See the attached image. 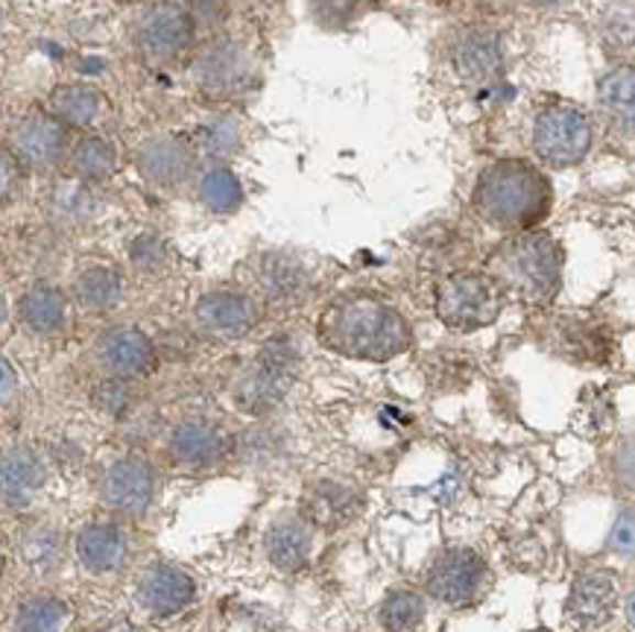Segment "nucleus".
I'll return each instance as SVG.
<instances>
[{
    "mask_svg": "<svg viewBox=\"0 0 635 632\" xmlns=\"http://www.w3.org/2000/svg\"><path fill=\"white\" fill-rule=\"evenodd\" d=\"M132 162H135L141 179L146 185H153V188H162V191L179 188L197 170V153H194V147L185 138H179V135H171V132L146 138L135 149Z\"/></svg>",
    "mask_w": 635,
    "mask_h": 632,
    "instance_id": "12",
    "label": "nucleus"
},
{
    "mask_svg": "<svg viewBox=\"0 0 635 632\" xmlns=\"http://www.w3.org/2000/svg\"><path fill=\"white\" fill-rule=\"evenodd\" d=\"M18 554L35 577H51L65 559L62 533L47 521H35L18 533Z\"/></svg>",
    "mask_w": 635,
    "mask_h": 632,
    "instance_id": "26",
    "label": "nucleus"
},
{
    "mask_svg": "<svg viewBox=\"0 0 635 632\" xmlns=\"http://www.w3.org/2000/svg\"><path fill=\"white\" fill-rule=\"evenodd\" d=\"M194 82L211 100H241L258 86L255 59L241 44L211 42L194 59Z\"/></svg>",
    "mask_w": 635,
    "mask_h": 632,
    "instance_id": "7",
    "label": "nucleus"
},
{
    "mask_svg": "<svg viewBox=\"0 0 635 632\" xmlns=\"http://www.w3.org/2000/svg\"><path fill=\"white\" fill-rule=\"evenodd\" d=\"M490 276L524 302H550L562 281V246L545 232H518L492 252Z\"/></svg>",
    "mask_w": 635,
    "mask_h": 632,
    "instance_id": "3",
    "label": "nucleus"
},
{
    "mask_svg": "<svg viewBox=\"0 0 635 632\" xmlns=\"http://www.w3.org/2000/svg\"><path fill=\"white\" fill-rule=\"evenodd\" d=\"M430 598L448 607H466L481 598L490 586V568L483 563L481 554H474L472 547H448L437 556V563L430 565L425 577Z\"/></svg>",
    "mask_w": 635,
    "mask_h": 632,
    "instance_id": "9",
    "label": "nucleus"
},
{
    "mask_svg": "<svg viewBox=\"0 0 635 632\" xmlns=\"http://www.w3.org/2000/svg\"><path fill=\"white\" fill-rule=\"evenodd\" d=\"M296 375V357L284 343H266V348L241 373L234 384V404L250 417H266L282 404Z\"/></svg>",
    "mask_w": 635,
    "mask_h": 632,
    "instance_id": "6",
    "label": "nucleus"
},
{
    "mask_svg": "<svg viewBox=\"0 0 635 632\" xmlns=\"http://www.w3.org/2000/svg\"><path fill=\"white\" fill-rule=\"evenodd\" d=\"M132 35L150 62H176L194 44L197 21L179 3H155L138 15Z\"/></svg>",
    "mask_w": 635,
    "mask_h": 632,
    "instance_id": "8",
    "label": "nucleus"
},
{
    "mask_svg": "<svg viewBox=\"0 0 635 632\" xmlns=\"http://www.w3.org/2000/svg\"><path fill=\"white\" fill-rule=\"evenodd\" d=\"M598 35H601L603 51L612 59H633L635 56V3L615 0L601 12L598 21Z\"/></svg>",
    "mask_w": 635,
    "mask_h": 632,
    "instance_id": "29",
    "label": "nucleus"
},
{
    "mask_svg": "<svg viewBox=\"0 0 635 632\" xmlns=\"http://www.w3.org/2000/svg\"><path fill=\"white\" fill-rule=\"evenodd\" d=\"M197 595V586L188 574L173 565H150L138 580V600L153 616H176Z\"/></svg>",
    "mask_w": 635,
    "mask_h": 632,
    "instance_id": "18",
    "label": "nucleus"
},
{
    "mask_svg": "<svg viewBox=\"0 0 635 632\" xmlns=\"http://www.w3.org/2000/svg\"><path fill=\"white\" fill-rule=\"evenodd\" d=\"M68 147L65 123L51 112H30L9 132V153L30 170H51L62 162Z\"/></svg>",
    "mask_w": 635,
    "mask_h": 632,
    "instance_id": "11",
    "label": "nucleus"
},
{
    "mask_svg": "<svg viewBox=\"0 0 635 632\" xmlns=\"http://www.w3.org/2000/svg\"><path fill=\"white\" fill-rule=\"evenodd\" d=\"M610 547L618 556L635 559V510H621L618 521L610 533Z\"/></svg>",
    "mask_w": 635,
    "mask_h": 632,
    "instance_id": "37",
    "label": "nucleus"
},
{
    "mask_svg": "<svg viewBox=\"0 0 635 632\" xmlns=\"http://www.w3.org/2000/svg\"><path fill=\"white\" fill-rule=\"evenodd\" d=\"M190 15L206 18V21H220V0H188V7H185Z\"/></svg>",
    "mask_w": 635,
    "mask_h": 632,
    "instance_id": "39",
    "label": "nucleus"
},
{
    "mask_svg": "<svg viewBox=\"0 0 635 632\" xmlns=\"http://www.w3.org/2000/svg\"><path fill=\"white\" fill-rule=\"evenodd\" d=\"M88 206H91V200L83 188H59L53 197V211L62 220H83L88 214Z\"/></svg>",
    "mask_w": 635,
    "mask_h": 632,
    "instance_id": "36",
    "label": "nucleus"
},
{
    "mask_svg": "<svg viewBox=\"0 0 635 632\" xmlns=\"http://www.w3.org/2000/svg\"><path fill=\"white\" fill-rule=\"evenodd\" d=\"M379 618L386 632H416L425 621V600L416 591L398 589L386 595Z\"/></svg>",
    "mask_w": 635,
    "mask_h": 632,
    "instance_id": "33",
    "label": "nucleus"
},
{
    "mask_svg": "<svg viewBox=\"0 0 635 632\" xmlns=\"http://www.w3.org/2000/svg\"><path fill=\"white\" fill-rule=\"evenodd\" d=\"M18 317L24 322L26 329L33 334H56V331L65 325V317H68V299L62 290L51 285H35L30 287L21 302H18Z\"/></svg>",
    "mask_w": 635,
    "mask_h": 632,
    "instance_id": "25",
    "label": "nucleus"
},
{
    "mask_svg": "<svg viewBox=\"0 0 635 632\" xmlns=\"http://www.w3.org/2000/svg\"><path fill=\"white\" fill-rule=\"evenodd\" d=\"M361 492L352 486L337 484V480H319L308 486L305 501H302V519L322 530H337L361 512Z\"/></svg>",
    "mask_w": 635,
    "mask_h": 632,
    "instance_id": "19",
    "label": "nucleus"
},
{
    "mask_svg": "<svg viewBox=\"0 0 635 632\" xmlns=\"http://www.w3.org/2000/svg\"><path fill=\"white\" fill-rule=\"evenodd\" d=\"M472 206L483 223L501 232H533L550 214L554 188L539 167L524 158H501L481 174Z\"/></svg>",
    "mask_w": 635,
    "mask_h": 632,
    "instance_id": "2",
    "label": "nucleus"
},
{
    "mask_svg": "<svg viewBox=\"0 0 635 632\" xmlns=\"http://www.w3.org/2000/svg\"><path fill=\"white\" fill-rule=\"evenodd\" d=\"M103 112V97L91 86H62L51 95V114L65 126L86 130Z\"/></svg>",
    "mask_w": 635,
    "mask_h": 632,
    "instance_id": "27",
    "label": "nucleus"
},
{
    "mask_svg": "<svg viewBox=\"0 0 635 632\" xmlns=\"http://www.w3.org/2000/svg\"><path fill=\"white\" fill-rule=\"evenodd\" d=\"M229 451H232L229 433L206 419L179 422L167 436V457L173 466L185 468V472H202V468L217 466V463H223Z\"/></svg>",
    "mask_w": 635,
    "mask_h": 632,
    "instance_id": "14",
    "label": "nucleus"
},
{
    "mask_svg": "<svg viewBox=\"0 0 635 632\" xmlns=\"http://www.w3.org/2000/svg\"><path fill=\"white\" fill-rule=\"evenodd\" d=\"M68 167L79 182H103L114 174L118 156L109 141L97 135H79L68 153Z\"/></svg>",
    "mask_w": 635,
    "mask_h": 632,
    "instance_id": "28",
    "label": "nucleus"
},
{
    "mask_svg": "<svg viewBox=\"0 0 635 632\" xmlns=\"http://www.w3.org/2000/svg\"><path fill=\"white\" fill-rule=\"evenodd\" d=\"M121 296L123 281L112 267H86L74 278V299L83 311H109Z\"/></svg>",
    "mask_w": 635,
    "mask_h": 632,
    "instance_id": "30",
    "label": "nucleus"
},
{
    "mask_svg": "<svg viewBox=\"0 0 635 632\" xmlns=\"http://www.w3.org/2000/svg\"><path fill=\"white\" fill-rule=\"evenodd\" d=\"M15 390H18L15 369H12V364H9V361H3V404H9V401H12Z\"/></svg>",
    "mask_w": 635,
    "mask_h": 632,
    "instance_id": "40",
    "label": "nucleus"
},
{
    "mask_svg": "<svg viewBox=\"0 0 635 632\" xmlns=\"http://www.w3.org/2000/svg\"><path fill=\"white\" fill-rule=\"evenodd\" d=\"M3 503L7 510H26L30 503L35 501V495L42 492L44 480H47V472H44V463L39 459V454L24 445H12V448L3 451Z\"/></svg>",
    "mask_w": 635,
    "mask_h": 632,
    "instance_id": "20",
    "label": "nucleus"
},
{
    "mask_svg": "<svg viewBox=\"0 0 635 632\" xmlns=\"http://www.w3.org/2000/svg\"><path fill=\"white\" fill-rule=\"evenodd\" d=\"M598 109L618 132L635 135V68L618 65L598 82Z\"/></svg>",
    "mask_w": 635,
    "mask_h": 632,
    "instance_id": "24",
    "label": "nucleus"
},
{
    "mask_svg": "<svg viewBox=\"0 0 635 632\" xmlns=\"http://www.w3.org/2000/svg\"><path fill=\"white\" fill-rule=\"evenodd\" d=\"M612 468H615V480H618L624 489L635 492V433L618 445Z\"/></svg>",
    "mask_w": 635,
    "mask_h": 632,
    "instance_id": "38",
    "label": "nucleus"
},
{
    "mask_svg": "<svg viewBox=\"0 0 635 632\" xmlns=\"http://www.w3.org/2000/svg\"><path fill=\"white\" fill-rule=\"evenodd\" d=\"M68 618L70 609L65 600L53 595H35L18 607L15 627L18 632H62L68 627Z\"/></svg>",
    "mask_w": 635,
    "mask_h": 632,
    "instance_id": "32",
    "label": "nucleus"
},
{
    "mask_svg": "<svg viewBox=\"0 0 635 632\" xmlns=\"http://www.w3.org/2000/svg\"><path fill=\"white\" fill-rule=\"evenodd\" d=\"M255 278L261 293L270 299V302L291 304L299 302L302 296L308 293V269L302 267L299 260L284 255V252H266L261 255L255 267Z\"/></svg>",
    "mask_w": 635,
    "mask_h": 632,
    "instance_id": "22",
    "label": "nucleus"
},
{
    "mask_svg": "<svg viewBox=\"0 0 635 632\" xmlns=\"http://www.w3.org/2000/svg\"><path fill=\"white\" fill-rule=\"evenodd\" d=\"M155 495V472L144 457L127 454L109 463L100 477V501L121 515H141Z\"/></svg>",
    "mask_w": 635,
    "mask_h": 632,
    "instance_id": "13",
    "label": "nucleus"
},
{
    "mask_svg": "<svg viewBox=\"0 0 635 632\" xmlns=\"http://www.w3.org/2000/svg\"><path fill=\"white\" fill-rule=\"evenodd\" d=\"M627 624L635 630V591L627 598Z\"/></svg>",
    "mask_w": 635,
    "mask_h": 632,
    "instance_id": "41",
    "label": "nucleus"
},
{
    "mask_svg": "<svg viewBox=\"0 0 635 632\" xmlns=\"http://www.w3.org/2000/svg\"><path fill=\"white\" fill-rule=\"evenodd\" d=\"M504 290L483 273H455L437 287V317L455 331L486 329L499 320Z\"/></svg>",
    "mask_w": 635,
    "mask_h": 632,
    "instance_id": "5",
    "label": "nucleus"
},
{
    "mask_svg": "<svg viewBox=\"0 0 635 632\" xmlns=\"http://www.w3.org/2000/svg\"><path fill=\"white\" fill-rule=\"evenodd\" d=\"M164 258H167V252H164V243L155 234H141L129 246V260L135 264V269L146 273V276L158 273L164 267Z\"/></svg>",
    "mask_w": 635,
    "mask_h": 632,
    "instance_id": "35",
    "label": "nucleus"
},
{
    "mask_svg": "<svg viewBox=\"0 0 635 632\" xmlns=\"http://www.w3.org/2000/svg\"><path fill=\"white\" fill-rule=\"evenodd\" d=\"M206 334L220 340H238L258 325V308L241 290H211L194 308Z\"/></svg>",
    "mask_w": 635,
    "mask_h": 632,
    "instance_id": "16",
    "label": "nucleus"
},
{
    "mask_svg": "<svg viewBox=\"0 0 635 632\" xmlns=\"http://www.w3.org/2000/svg\"><path fill=\"white\" fill-rule=\"evenodd\" d=\"M77 556L83 568L95 574L118 572L127 563L129 539L112 521H95L77 533Z\"/></svg>",
    "mask_w": 635,
    "mask_h": 632,
    "instance_id": "21",
    "label": "nucleus"
},
{
    "mask_svg": "<svg viewBox=\"0 0 635 632\" xmlns=\"http://www.w3.org/2000/svg\"><path fill=\"white\" fill-rule=\"evenodd\" d=\"M319 337L331 352L354 361H393L413 343V331L402 313L372 296L335 302L319 320Z\"/></svg>",
    "mask_w": 635,
    "mask_h": 632,
    "instance_id": "1",
    "label": "nucleus"
},
{
    "mask_svg": "<svg viewBox=\"0 0 635 632\" xmlns=\"http://www.w3.org/2000/svg\"><path fill=\"white\" fill-rule=\"evenodd\" d=\"M451 65L457 77L472 86H486L504 70V47L495 30L469 26L451 42Z\"/></svg>",
    "mask_w": 635,
    "mask_h": 632,
    "instance_id": "15",
    "label": "nucleus"
},
{
    "mask_svg": "<svg viewBox=\"0 0 635 632\" xmlns=\"http://www.w3.org/2000/svg\"><path fill=\"white\" fill-rule=\"evenodd\" d=\"M199 149L211 158H229L241 147V126L229 114H217L211 121L197 126Z\"/></svg>",
    "mask_w": 635,
    "mask_h": 632,
    "instance_id": "34",
    "label": "nucleus"
},
{
    "mask_svg": "<svg viewBox=\"0 0 635 632\" xmlns=\"http://www.w3.org/2000/svg\"><path fill=\"white\" fill-rule=\"evenodd\" d=\"M95 361L112 381H138L155 369V346L141 329L118 325L97 337Z\"/></svg>",
    "mask_w": 635,
    "mask_h": 632,
    "instance_id": "10",
    "label": "nucleus"
},
{
    "mask_svg": "<svg viewBox=\"0 0 635 632\" xmlns=\"http://www.w3.org/2000/svg\"><path fill=\"white\" fill-rule=\"evenodd\" d=\"M264 547L270 563L278 568V572L291 574L305 568L310 559V528L308 521L302 515H284L275 524H270L264 536Z\"/></svg>",
    "mask_w": 635,
    "mask_h": 632,
    "instance_id": "23",
    "label": "nucleus"
},
{
    "mask_svg": "<svg viewBox=\"0 0 635 632\" xmlns=\"http://www.w3.org/2000/svg\"><path fill=\"white\" fill-rule=\"evenodd\" d=\"M530 144L541 165L566 170L589 156L594 144V123L577 106L550 103L533 121Z\"/></svg>",
    "mask_w": 635,
    "mask_h": 632,
    "instance_id": "4",
    "label": "nucleus"
},
{
    "mask_svg": "<svg viewBox=\"0 0 635 632\" xmlns=\"http://www.w3.org/2000/svg\"><path fill=\"white\" fill-rule=\"evenodd\" d=\"M199 202L206 206L211 214H234L243 206V188L238 176L223 165L208 167L202 179H199Z\"/></svg>",
    "mask_w": 635,
    "mask_h": 632,
    "instance_id": "31",
    "label": "nucleus"
},
{
    "mask_svg": "<svg viewBox=\"0 0 635 632\" xmlns=\"http://www.w3.org/2000/svg\"><path fill=\"white\" fill-rule=\"evenodd\" d=\"M618 603V589L610 574L589 572L583 577H577L568 595L566 612L571 618V624L580 630H601L603 624H610L612 612Z\"/></svg>",
    "mask_w": 635,
    "mask_h": 632,
    "instance_id": "17",
    "label": "nucleus"
}]
</instances>
